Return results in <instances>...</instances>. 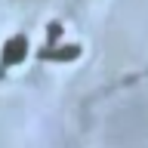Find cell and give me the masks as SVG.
<instances>
[{
  "instance_id": "obj_2",
  "label": "cell",
  "mask_w": 148,
  "mask_h": 148,
  "mask_svg": "<svg viewBox=\"0 0 148 148\" xmlns=\"http://www.w3.org/2000/svg\"><path fill=\"white\" fill-rule=\"evenodd\" d=\"M43 59H56V62H62V59H77L80 56V46L74 43H65V46H53V49H43Z\"/></svg>"
},
{
  "instance_id": "obj_1",
  "label": "cell",
  "mask_w": 148,
  "mask_h": 148,
  "mask_svg": "<svg viewBox=\"0 0 148 148\" xmlns=\"http://www.w3.org/2000/svg\"><path fill=\"white\" fill-rule=\"evenodd\" d=\"M28 59V37L25 34H16L9 37L6 43H3V53H0V62H3V68H9V65H18Z\"/></svg>"
}]
</instances>
